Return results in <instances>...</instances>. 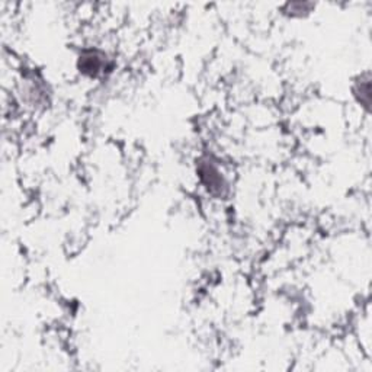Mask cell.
<instances>
[{
    "mask_svg": "<svg viewBox=\"0 0 372 372\" xmlns=\"http://www.w3.org/2000/svg\"><path fill=\"white\" fill-rule=\"evenodd\" d=\"M197 173L201 184L215 198H224L229 194V184H227L219 164L211 158H201L197 162Z\"/></svg>",
    "mask_w": 372,
    "mask_h": 372,
    "instance_id": "1",
    "label": "cell"
},
{
    "mask_svg": "<svg viewBox=\"0 0 372 372\" xmlns=\"http://www.w3.org/2000/svg\"><path fill=\"white\" fill-rule=\"evenodd\" d=\"M77 67L80 70V73H83L88 77H98L110 69L108 67L106 54L99 50H96V48L85 50L79 55Z\"/></svg>",
    "mask_w": 372,
    "mask_h": 372,
    "instance_id": "2",
    "label": "cell"
},
{
    "mask_svg": "<svg viewBox=\"0 0 372 372\" xmlns=\"http://www.w3.org/2000/svg\"><path fill=\"white\" fill-rule=\"evenodd\" d=\"M354 95L356 96L358 102L361 103L367 111H369V105H371V76L367 71V73L361 75L358 77L354 85Z\"/></svg>",
    "mask_w": 372,
    "mask_h": 372,
    "instance_id": "3",
    "label": "cell"
},
{
    "mask_svg": "<svg viewBox=\"0 0 372 372\" xmlns=\"http://www.w3.org/2000/svg\"><path fill=\"white\" fill-rule=\"evenodd\" d=\"M314 8L313 3L307 2H297V3H286L285 12L291 16H304L306 14H310L311 9Z\"/></svg>",
    "mask_w": 372,
    "mask_h": 372,
    "instance_id": "4",
    "label": "cell"
}]
</instances>
